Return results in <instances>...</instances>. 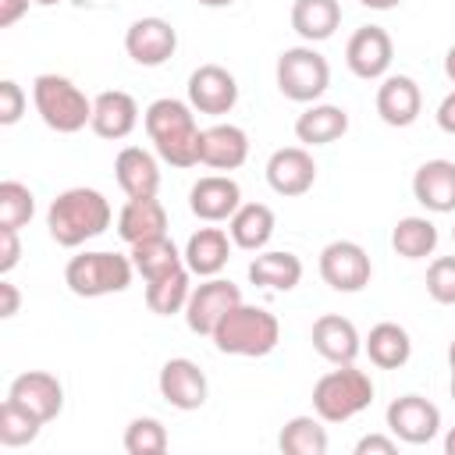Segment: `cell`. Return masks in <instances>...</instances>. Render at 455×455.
Listing matches in <instances>:
<instances>
[{"label": "cell", "instance_id": "74e56055", "mask_svg": "<svg viewBox=\"0 0 455 455\" xmlns=\"http://www.w3.org/2000/svg\"><path fill=\"white\" fill-rule=\"evenodd\" d=\"M427 295L441 306H455V256H437L427 267Z\"/></svg>", "mask_w": 455, "mask_h": 455}, {"label": "cell", "instance_id": "f907efd6", "mask_svg": "<svg viewBox=\"0 0 455 455\" xmlns=\"http://www.w3.org/2000/svg\"><path fill=\"white\" fill-rule=\"evenodd\" d=\"M75 7H100V4H107V0H71Z\"/></svg>", "mask_w": 455, "mask_h": 455}, {"label": "cell", "instance_id": "5b68a950", "mask_svg": "<svg viewBox=\"0 0 455 455\" xmlns=\"http://www.w3.org/2000/svg\"><path fill=\"white\" fill-rule=\"evenodd\" d=\"M32 103L43 124L57 135H75L92 121V100L64 75L43 71L32 82Z\"/></svg>", "mask_w": 455, "mask_h": 455}, {"label": "cell", "instance_id": "484cf974", "mask_svg": "<svg viewBox=\"0 0 455 455\" xmlns=\"http://www.w3.org/2000/svg\"><path fill=\"white\" fill-rule=\"evenodd\" d=\"M117 235L124 245H135V242H146V238H156V235H167V210L156 196H146V199H128L117 213Z\"/></svg>", "mask_w": 455, "mask_h": 455}, {"label": "cell", "instance_id": "9a60e30c", "mask_svg": "<svg viewBox=\"0 0 455 455\" xmlns=\"http://www.w3.org/2000/svg\"><path fill=\"white\" fill-rule=\"evenodd\" d=\"M316 181V160L306 146H281L270 153L267 160V185L284 196V199H295V196H306Z\"/></svg>", "mask_w": 455, "mask_h": 455}, {"label": "cell", "instance_id": "f35d334b", "mask_svg": "<svg viewBox=\"0 0 455 455\" xmlns=\"http://www.w3.org/2000/svg\"><path fill=\"white\" fill-rule=\"evenodd\" d=\"M25 107H28L25 89L14 78H4L0 82V124H18L21 114H25Z\"/></svg>", "mask_w": 455, "mask_h": 455}, {"label": "cell", "instance_id": "4dcf8cb0", "mask_svg": "<svg viewBox=\"0 0 455 455\" xmlns=\"http://www.w3.org/2000/svg\"><path fill=\"white\" fill-rule=\"evenodd\" d=\"M128 256L135 263V274H142V281H153V277H164V274L185 267V252L171 242V235L135 242V245H128Z\"/></svg>", "mask_w": 455, "mask_h": 455}, {"label": "cell", "instance_id": "1f68e13d", "mask_svg": "<svg viewBox=\"0 0 455 455\" xmlns=\"http://www.w3.org/2000/svg\"><path fill=\"white\" fill-rule=\"evenodd\" d=\"M192 270L188 267H178L164 277H153L146 281V306L149 313L156 316H174V313H185L188 306V295H192Z\"/></svg>", "mask_w": 455, "mask_h": 455}, {"label": "cell", "instance_id": "ee69618b", "mask_svg": "<svg viewBox=\"0 0 455 455\" xmlns=\"http://www.w3.org/2000/svg\"><path fill=\"white\" fill-rule=\"evenodd\" d=\"M32 0H0V28H11L14 21H21V14L28 11Z\"/></svg>", "mask_w": 455, "mask_h": 455}, {"label": "cell", "instance_id": "2e32d148", "mask_svg": "<svg viewBox=\"0 0 455 455\" xmlns=\"http://www.w3.org/2000/svg\"><path fill=\"white\" fill-rule=\"evenodd\" d=\"M7 398L18 402L21 409H28L32 416H39L43 423H50L64 409V384L46 370H25L11 380Z\"/></svg>", "mask_w": 455, "mask_h": 455}, {"label": "cell", "instance_id": "d6a6232c", "mask_svg": "<svg viewBox=\"0 0 455 455\" xmlns=\"http://www.w3.org/2000/svg\"><path fill=\"white\" fill-rule=\"evenodd\" d=\"M277 448L284 455H327L331 437H327V427L316 412L313 416H291L277 434Z\"/></svg>", "mask_w": 455, "mask_h": 455}, {"label": "cell", "instance_id": "ab89813d", "mask_svg": "<svg viewBox=\"0 0 455 455\" xmlns=\"http://www.w3.org/2000/svg\"><path fill=\"white\" fill-rule=\"evenodd\" d=\"M21 263V238L14 228H0V277H7Z\"/></svg>", "mask_w": 455, "mask_h": 455}, {"label": "cell", "instance_id": "816d5d0a", "mask_svg": "<svg viewBox=\"0 0 455 455\" xmlns=\"http://www.w3.org/2000/svg\"><path fill=\"white\" fill-rule=\"evenodd\" d=\"M32 4H39V7H53V4H60V0H32Z\"/></svg>", "mask_w": 455, "mask_h": 455}, {"label": "cell", "instance_id": "6da1fadb", "mask_svg": "<svg viewBox=\"0 0 455 455\" xmlns=\"http://www.w3.org/2000/svg\"><path fill=\"white\" fill-rule=\"evenodd\" d=\"M142 124H146V135H149V142L164 164L181 167V171L199 164L203 128H199L188 100H174V96L153 100L142 114Z\"/></svg>", "mask_w": 455, "mask_h": 455}, {"label": "cell", "instance_id": "cb8c5ba5", "mask_svg": "<svg viewBox=\"0 0 455 455\" xmlns=\"http://www.w3.org/2000/svg\"><path fill=\"white\" fill-rule=\"evenodd\" d=\"M231 249H235V242H231V235L224 228H199V231L188 235V242H185L181 252H185V267L192 274L217 277L228 267Z\"/></svg>", "mask_w": 455, "mask_h": 455}, {"label": "cell", "instance_id": "d6986e66", "mask_svg": "<svg viewBox=\"0 0 455 455\" xmlns=\"http://www.w3.org/2000/svg\"><path fill=\"white\" fill-rule=\"evenodd\" d=\"M309 341L313 348L331 363V366H345V363H355V355L363 352V338L355 331V323L341 313H323L313 320V331H309Z\"/></svg>", "mask_w": 455, "mask_h": 455}, {"label": "cell", "instance_id": "e0dca14e", "mask_svg": "<svg viewBox=\"0 0 455 455\" xmlns=\"http://www.w3.org/2000/svg\"><path fill=\"white\" fill-rule=\"evenodd\" d=\"M249 160V135L245 128L231 124V121H217L210 128H203L199 139V164L210 171H238Z\"/></svg>", "mask_w": 455, "mask_h": 455}, {"label": "cell", "instance_id": "f6af8a7d", "mask_svg": "<svg viewBox=\"0 0 455 455\" xmlns=\"http://www.w3.org/2000/svg\"><path fill=\"white\" fill-rule=\"evenodd\" d=\"M363 7H370V11H395L402 0H359Z\"/></svg>", "mask_w": 455, "mask_h": 455}, {"label": "cell", "instance_id": "7c38bea8", "mask_svg": "<svg viewBox=\"0 0 455 455\" xmlns=\"http://www.w3.org/2000/svg\"><path fill=\"white\" fill-rule=\"evenodd\" d=\"M178 50V28L167 18H135L124 32V53L142 68H160Z\"/></svg>", "mask_w": 455, "mask_h": 455}, {"label": "cell", "instance_id": "8992f818", "mask_svg": "<svg viewBox=\"0 0 455 455\" xmlns=\"http://www.w3.org/2000/svg\"><path fill=\"white\" fill-rule=\"evenodd\" d=\"M373 402V380L366 370H355V363L327 370L313 384V412L323 423H348Z\"/></svg>", "mask_w": 455, "mask_h": 455}, {"label": "cell", "instance_id": "f1b7e54d", "mask_svg": "<svg viewBox=\"0 0 455 455\" xmlns=\"http://www.w3.org/2000/svg\"><path fill=\"white\" fill-rule=\"evenodd\" d=\"M363 348H366V355H370L373 366H380V370H398V366H405L409 355H412V338H409V331H405L402 323L380 320V323H373L370 334L363 338Z\"/></svg>", "mask_w": 455, "mask_h": 455}, {"label": "cell", "instance_id": "e575fe53", "mask_svg": "<svg viewBox=\"0 0 455 455\" xmlns=\"http://www.w3.org/2000/svg\"><path fill=\"white\" fill-rule=\"evenodd\" d=\"M39 430H43L39 416H32L18 402L4 398V405H0V444L4 448H25V444H32L39 437Z\"/></svg>", "mask_w": 455, "mask_h": 455}, {"label": "cell", "instance_id": "5bb4252c", "mask_svg": "<svg viewBox=\"0 0 455 455\" xmlns=\"http://www.w3.org/2000/svg\"><path fill=\"white\" fill-rule=\"evenodd\" d=\"M391 57H395V43L387 36V28L380 25H363L352 32L348 46H345V64L355 78H366V82H377L387 75L391 68Z\"/></svg>", "mask_w": 455, "mask_h": 455}, {"label": "cell", "instance_id": "f5cc1de1", "mask_svg": "<svg viewBox=\"0 0 455 455\" xmlns=\"http://www.w3.org/2000/svg\"><path fill=\"white\" fill-rule=\"evenodd\" d=\"M448 391H451V402H455V373H451V384H448Z\"/></svg>", "mask_w": 455, "mask_h": 455}, {"label": "cell", "instance_id": "52a82bcc", "mask_svg": "<svg viewBox=\"0 0 455 455\" xmlns=\"http://www.w3.org/2000/svg\"><path fill=\"white\" fill-rule=\"evenodd\" d=\"M274 82H277L284 100L316 103L331 85V64L313 43L288 46V50H281V57L274 64Z\"/></svg>", "mask_w": 455, "mask_h": 455}, {"label": "cell", "instance_id": "ac0fdd59", "mask_svg": "<svg viewBox=\"0 0 455 455\" xmlns=\"http://www.w3.org/2000/svg\"><path fill=\"white\" fill-rule=\"evenodd\" d=\"M188 206L199 220L220 224L231 220V213L242 206V188L231 174H203L188 192Z\"/></svg>", "mask_w": 455, "mask_h": 455}, {"label": "cell", "instance_id": "7dc6e473", "mask_svg": "<svg viewBox=\"0 0 455 455\" xmlns=\"http://www.w3.org/2000/svg\"><path fill=\"white\" fill-rule=\"evenodd\" d=\"M444 455H455V427H448L444 434Z\"/></svg>", "mask_w": 455, "mask_h": 455}, {"label": "cell", "instance_id": "836d02e7", "mask_svg": "<svg viewBox=\"0 0 455 455\" xmlns=\"http://www.w3.org/2000/svg\"><path fill=\"white\" fill-rule=\"evenodd\" d=\"M391 249L405 259H427L437 249V224L430 217H402L391 231Z\"/></svg>", "mask_w": 455, "mask_h": 455}, {"label": "cell", "instance_id": "7402d4cb", "mask_svg": "<svg viewBox=\"0 0 455 455\" xmlns=\"http://www.w3.org/2000/svg\"><path fill=\"white\" fill-rule=\"evenodd\" d=\"M89 128L100 135V139H128L135 128H139V103L132 92H121V89H107L92 100V121Z\"/></svg>", "mask_w": 455, "mask_h": 455}, {"label": "cell", "instance_id": "9c48e42d", "mask_svg": "<svg viewBox=\"0 0 455 455\" xmlns=\"http://www.w3.org/2000/svg\"><path fill=\"white\" fill-rule=\"evenodd\" d=\"M242 302V288L228 277H203V284L192 288L188 306H185V323L192 334H213V327Z\"/></svg>", "mask_w": 455, "mask_h": 455}, {"label": "cell", "instance_id": "83f0119b", "mask_svg": "<svg viewBox=\"0 0 455 455\" xmlns=\"http://www.w3.org/2000/svg\"><path fill=\"white\" fill-rule=\"evenodd\" d=\"M274 228H277V217L267 203H242L231 220H228V235L238 249L245 252H259L267 249V242L274 238Z\"/></svg>", "mask_w": 455, "mask_h": 455}, {"label": "cell", "instance_id": "7a4b0ae2", "mask_svg": "<svg viewBox=\"0 0 455 455\" xmlns=\"http://www.w3.org/2000/svg\"><path fill=\"white\" fill-rule=\"evenodd\" d=\"M110 220H114L110 199L100 188H85V185L64 188L46 210L50 238L64 249H78V245L100 238L110 228Z\"/></svg>", "mask_w": 455, "mask_h": 455}, {"label": "cell", "instance_id": "f546056e", "mask_svg": "<svg viewBox=\"0 0 455 455\" xmlns=\"http://www.w3.org/2000/svg\"><path fill=\"white\" fill-rule=\"evenodd\" d=\"M341 25L338 0H295L291 4V28L302 43H323Z\"/></svg>", "mask_w": 455, "mask_h": 455}, {"label": "cell", "instance_id": "8d00e7d4", "mask_svg": "<svg viewBox=\"0 0 455 455\" xmlns=\"http://www.w3.org/2000/svg\"><path fill=\"white\" fill-rule=\"evenodd\" d=\"M171 444L167 427L156 416H135L124 427V451L128 455H164Z\"/></svg>", "mask_w": 455, "mask_h": 455}, {"label": "cell", "instance_id": "d4e9b609", "mask_svg": "<svg viewBox=\"0 0 455 455\" xmlns=\"http://www.w3.org/2000/svg\"><path fill=\"white\" fill-rule=\"evenodd\" d=\"M348 132V110L338 103H306V110L295 117V139L309 146H331Z\"/></svg>", "mask_w": 455, "mask_h": 455}, {"label": "cell", "instance_id": "44dd1931", "mask_svg": "<svg viewBox=\"0 0 455 455\" xmlns=\"http://www.w3.org/2000/svg\"><path fill=\"white\" fill-rule=\"evenodd\" d=\"M423 110V92L409 75H384L377 85V114L391 128H409Z\"/></svg>", "mask_w": 455, "mask_h": 455}, {"label": "cell", "instance_id": "30bf717a", "mask_svg": "<svg viewBox=\"0 0 455 455\" xmlns=\"http://www.w3.org/2000/svg\"><path fill=\"white\" fill-rule=\"evenodd\" d=\"M156 387H160V398L181 412H196L206 405L210 398V384H206V373L199 370L196 359L188 355H174L160 366L156 373Z\"/></svg>", "mask_w": 455, "mask_h": 455}, {"label": "cell", "instance_id": "60d3db41", "mask_svg": "<svg viewBox=\"0 0 455 455\" xmlns=\"http://www.w3.org/2000/svg\"><path fill=\"white\" fill-rule=\"evenodd\" d=\"M398 437L395 434H363L355 441V455H395Z\"/></svg>", "mask_w": 455, "mask_h": 455}, {"label": "cell", "instance_id": "b9f144b4", "mask_svg": "<svg viewBox=\"0 0 455 455\" xmlns=\"http://www.w3.org/2000/svg\"><path fill=\"white\" fill-rule=\"evenodd\" d=\"M18 309H21V291H18V284H11L7 277H0V316L11 320Z\"/></svg>", "mask_w": 455, "mask_h": 455}, {"label": "cell", "instance_id": "c3c4849f", "mask_svg": "<svg viewBox=\"0 0 455 455\" xmlns=\"http://www.w3.org/2000/svg\"><path fill=\"white\" fill-rule=\"evenodd\" d=\"M196 4H203V7H231L235 0H196Z\"/></svg>", "mask_w": 455, "mask_h": 455}, {"label": "cell", "instance_id": "681fc988", "mask_svg": "<svg viewBox=\"0 0 455 455\" xmlns=\"http://www.w3.org/2000/svg\"><path fill=\"white\" fill-rule=\"evenodd\" d=\"M448 370L455 373V338H451V345H448Z\"/></svg>", "mask_w": 455, "mask_h": 455}, {"label": "cell", "instance_id": "3957f363", "mask_svg": "<svg viewBox=\"0 0 455 455\" xmlns=\"http://www.w3.org/2000/svg\"><path fill=\"white\" fill-rule=\"evenodd\" d=\"M213 345L224 355H242V359H263L277 348L281 341V323L270 309L238 302L217 327H213Z\"/></svg>", "mask_w": 455, "mask_h": 455}, {"label": "cell", "instance_id": "4fadbf2b", "mask_svg": "<svg viewBox=\"0 0 455 455\" xmlns=\"http://www.w3.org/2000/svg\"><path fill=\"white\" fill-rule=\"evenodd\" d=\"M188 103H192L196 114H210V117L231 114L235 103H238L235 75L228 68H220V64H199L188 75Z\"/></svg>", "mask_w": 455, "mask_h": 455}, {"label": "cell", "instance_id": "d590c367", "mask_svg": "<svg viewBox=\"0 0 455 455\" xmlns=\"http://www.w3.org/2000/svg\"><path fill=\"white\" fill-rule=\"evenodd\" d=\"M36 217V196L28 185L7 178L0 181V228H14L21 231L28 220Z\"/></svg>", "mask_w": 455, "mask_h": 455}, {"label": "cell", "instance_id": "ffe728a7", "mask_svg": "<svg viewBox=\"0 0 455 455\" xmlns=\"http://www.w3.org/2000/svg\"><path fill=\"white\" fill-rule=\"evenodd\" d=\"M412 196L430 213H455V160H423L412 174Z\"/></svg>", "mask_w": 455, "mask_h": 455}, {"label": "cell", "instance_id": "603a6c76", "mask_svg": "<svg viewBox=\"0 0 455 455\" xmlns=\"http://www.w3.org/2000/svg\"><path fill=\"white\" fill-rule=\"evenodd\" d=\"M114 178L128 199H146L160 192V164L142 146H124L114 156Z\"/></svg>", "mask_w": 455, "mask_h": 455}, {"label": "cell", "instance_id": "bcb514c9", "mask_svg": "<svg viewBox=\"0 0 455 455\" xmlns=\"http://www.w3.org/2000/svg\"><path fill=\"white\" fill-rule=\"evenodd\" d=\"M444 75H448V82H455V43L444 53Z\"/></svg>", "mask_w": 455, "mask_h": 455}, {"label": "cell", "instance_id": "ba28073f", "mask_svg": "<svg viewBox=\"0 0 455 455\" xmlns=\"http://www.w3.org/2000/svg\"><path fill=\"white\" fill-rule=\"evenodd\" d=\"M320 277L334 288V291H363L373 277V263H370V252L352 242V238H334L320 249Z\"/></svg>", "mask_w": 455, "mask_h": 455}, {"label": "cell", "instance_id": "db71d44e", "mask_svg": "<svg viewBox=\"0 0 455 455\" xmlns=\"http://www.w3.org/2000/svg\"><path fill=\"white\" fill-rule=\"evenodd\" d=\"M451 238H455V228H451Z\"/></svg>", "mask_w": 455, "mask_h": 455}, {"label": "cell", "instance_id": "4316f807", "mask_svg": "<svg viewBox=\"0 0 455 455\" xmlns=\"http://www.w3.org/2000/svg\"><path fill=\"white\" fill-rule=\"evenodd\" d=\"M249 281L270 291H291L302 281V259L288 249H259L249 263Z\"/></svg>", "mask_w": 455, "mask_h": 455}, {"label": "cell", "instance_id": "7bdbcfd3", "mask_svg": "<svg viewBox=\"0 0 455 455\" xmlns=\"http://www.w3.org/2000/svg\"><path fill=\"white\" fill-rule=\"evenodd\" d=\"M434 117H437V128H441V132L455 135V89L437 103V114H434Z\"/></svg>", "mask_w": 455, "mask_h": 455}, {"label": "cell", "instance_id": "8fae6325", "mask_svg": "<svg viewBox=\"0 0 455 455\" xmlns=\"http://www.w3.org/2000/svg\"><path fill=\"white\" fill-rule=\"evenodd\" d=\"M387 430L405 444H430L441 434V409L423 395H402L384 412Z\"/></svg>", "mask_w": 455, "mask_h": 455}, {"label": "cell", "instance_id": "277c9868", "mask_svg": "<svg viewBox=\"0 0 455 455\" xmlns=\"http://www.w3.org/2000/svg\"><path fill=\"white\" fill-rule=\"evenodd\" d=\"M135 263L124 252H107V249H85L68 259L64 267V284L78 299H103L117 295L132 284Z\"/></svg>", "mask_w": 455, "mask_h": 455}]
</instances>
